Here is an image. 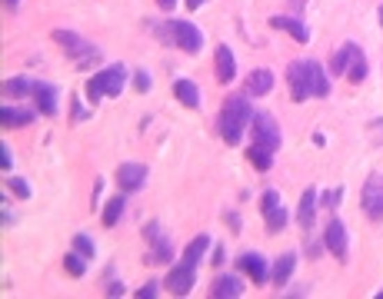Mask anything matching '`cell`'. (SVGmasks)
I'll use <instances>...</instances> for the list:
<instances>
[{"mask_svg": "<svg viewBox=\"0 0 383 299\" xmlns=\"http://www.w3.org/2000/svg\"><path fill=\"white\" fill-rule=\"evenodd\" d=\"M194 280H197V266H187V263H180V266H173L167 273L164 286H167L173 296H187V293L194 289Z\"/></svg>", "mask_w": 383, "mask_h": 299, "instance_id": "cell-6", "label": "cell"}, {"mask_svg": "<svg viewBox=\"0 0 383 299\" xmlns=\"http://www.w3.org/2000/svg\"><path fill=\"white\" fill-rule=\"evenodd\" d=\"M33 83H37V80L14 76V80H3V93H7V97H33Z\"/></svg>", "mask_w": 383, "mask_h": 299, "instance_id": "cell-24", "label": "cell"}, {"mask_svg": "<svg viewBox=\"0 0 383 299\" xmlns=\"http://www.w3.org/2000/svg\"><path fill=\"white\" fill-rule=\"evenodd\" d=\"M287 83H290V97L297 104L310 100V83H306V70H304V60H293L287 67Z\"/></svg>", "mask_w": 383, "mask_h": 299, "instance_id": "cell-9", "label": "cell"}, {"mask_svg": "<svg viewBox=\"0 0 383 299\" xmlns=\"http://www.w3.org/2000/svg\"><path fill=\"white\" fill-rule=\"evenodd\" d=\"M7 7H20V0H7Z\"/></svg>", "mask_w": 383, "mask_h": 299, "instance_id": "cell-42", "label": "cell"}, {"mask_svg": "<svg viewBox=\"0 0 383 299\" xmlns=\"http://www.w3.org/2000/svg\"><path fill=\"white\" fill-rule=\"evenodd\" d=\"M306 83H310V97H330V76L317 60H304Z\"/></svg>", "mask_w": 383, "mask_h": 299, "instance_id": "cell-11", "label": "cell"}, {"mask_svg": "<svg viewBox=\"0 0 383 299\" xmlns=\"http://www.w3.org/2000/svg\"><path fill=\"white\" fill-rule=\"evenodd\" d=\"M157 293H160V286H157V283H147V286H140V289H137L140 299H153Z\"/></svg>", "mask_w": 383, "mask_h": 299, "instance_id": "cell-37", "label": "cell"}, {"mask_svg": "<svg viewBox=\"0 0 383 299\" xmlns=\"http://www.w3.org/2000/svg\"><path fill=\"white\" fill-rule=\"evenodd\" d=\"M274 207H280V193H276V190H263V196H260V209L267 213V209H274Z\"/></svg>", "mask_w": 383, "mask_h": 299, "instance_id": "cell-32", "label": "cell"}, {"mask_svg": "<svg viewBox=\"0 0 383 299\" xmlns=\"http://www.w3.org/2000/svg\"><path fill=\"white\" fill-rule=\"evenodd\" d=\"M74 250L80 256H87V259H93V253H97V250H93V239L87 236V233H77L74 236Z\"/></svg>", "mask_w": 383, "mask_h": 299, "instance_id": "cell-30", "label": "cell"}, {"mask_svg": "<svg viewBox=\"0 0 383 299\" xmlns=\"http://www.w3.org/2000/svg\"><path fill=\"white\" fill-rule=\"evenodd\" d=\"M33 100H37V110H40V113H47V117H57L61 104H57V87H54V83L37 80V83H33Z\"/></svg>", "mask_w": 383, "mask_h": 299, "instance_id": "cell-12", "label": "cell"}, {"mask_svg": "<svg viewBox=\"0 0 383 299\" xmlns=\"http://www.w3.org/2000/svg\"><path fill=\"white\" fill-rule=\"evenodd\" d=\"M33 110H24V106H10L3 104L0 106V127H7V130H17V127H31L33 123Z\"/></svg>", "mask_w": 383, "mask_h": 299, "instance_id": "cell-13", "label": "cell"}, {"mask_svg": "<svg viewBox=\"0 0 383 299\" xmlns=\"http://www.w3.org/2000/svg\"><path fill=\"white\" fill-rule=\"evenodd\" d=\"M63 266H67V273H70V276H84V273H87V256H80L74 250V253L63 259Z\"/></svg>", "mask_w": 383, "mask_h": 299, "instance_id": "cell-29", "label": "cell"}, {"mask_svg": "<svg viewBox=\"0 0 383 299\" xmlns=\"http://www.w3.org/2000/svg\"><path fill=\"white\" fill-rule=\"evenodd\" d=\"M370 140H373V143H383V120H373V123H370Z\"/></svg>", "mask_w": 383, "mask_h": 299, "instance_id": "cell-35", "label": "cell"}, {"mask_svg": "<svg viewBox=\"0 0 383 299\" xmlns=\"http://www.w3.org/2000/svg\"><path fill=\"white\" fill-rule=\"evenodd\" d=\"M270 90H274V74H270L267 67H257V70L247 74V93H250V97H263V93H270Z\"/></svg>", "mask_w": 383, "mask_h": 299, "instance_id": "cell-15", "label": "cell"}, {"mask_svg": "<svg viewBox=\"0 0 383 299\" xmlns=\"http://www.w3.org/2000/svg\"><path fill=\"white\" fill-rule=\"evenodd\" d=\"M263 216H267V229H270V233H280V229L287 226V220H290L287 207H274V209H267Z\"/></svg>", "mask_w": 383, "mask_h": 299, "instance_id": "cell-27", "label": "cell"}, {"mask_svg": "<svg viewBox=\"0 0 383 299\" xmlns=\"http://www.w3.org/2000/svg\"><path fill=\"white\" fill-rule=\"evenodd\" d=\"M357 54H360V47H357V44H343L337 54H334V60H330V70L343 76L347 70H350V63L357 60Z\"/></svg>", "mask_w": 383, "mask_h": 299, "instance_id": "cell-20", "label": "cell"}, {"mask_svg": "<svg viewBox=\"0 0 383 299\" xmlns=\"http://www.w3.org/2000/svg\"><path fill=\"white\" fill-rule=\"evenodd\" d=\"M170 30H173V44L187 50V54H200L203 47V33H200L190 20H170Z\"/></svg>", "mask_w": 383, "mask_h": 299, "instance_id": "cell-4", "label": "cell"}, {"mask_svg": "<svg viewBox=\"0 0 383 299\" xmlns=\"http://www.w3.org/2000/svg\"><path fill=\"white\" fill-rule=\"evenodd\" d=\"M187 7H190V10H200V7H203V3H207V0H184Z\"/></svg>", "mask_w": 383, "mask_h": 299, "instance_id": "cell-39", "label": "cell"}, {"mask_svg": "<svg viewBox=\"0 0 383 299\" xmlns=\"http://www.w3.org/2000/svg\"><path fill=\"white\" fill-rule=\"evenodd\" d=\"M50 37H54V44H61L70 57H84V54H87V47H91V44H84V37L74 33V30H54Z\"/></svg>", "mask_w": 383, "mask_h": 299, "instance_id": "cell-16", "label": "cell"}, {"mask_svg": "<svg viewBox=\"0 0 383 299\" xmlns=\"http://www.w3.org/2000/svg\"><path fill=\"white\" fill-rule=\"evenodd\" d=\"M207 250H210V236L203 233V236H197V239H194V243H190V246L184 250V263H187V266H197Z\"/></svg>", "mask_w": 383, "mask_h": 299, "instance_id": "cell-23", "label": "cell"}, {"mask_svg": "<svg viewBox=\"0 0 383 299\" xmlns=\"http://www.w3.org/2000/svg\"><path fill=\"white\" fill-rule=\"evenodd\" d=\"M380 24H383V3H380Z\"/></svg>", "mask_w": 383, "mask_h": 299, "instance_id": "cell-43", "label": "cell"}, {"mask_svg": "<svg viewBox=\"0 0 383 299\" xmlns=\"http://www.w3.org/2000/svg\"><path fill=\"white\" fill-rule=\"evenodd\" d=\"M293 269H297V256L293 253H283V256H276V263H274V280L276 286H287L290 283V276H293Z\"/></svg>", "mask_w": 383, "mask_h": 299, "instance_id": "cell-22", "label": "cell"}, {"mask_svg": "<svg viewBox=\"0 0 383 299\" xmlns=\"http://www.w3.org/2000/svg\"><path fill=\"white\" fill-rule=\"evenodd\" d=\"M227 223H230V226H237V229H240V216H237V213H227Z\"/></svg>", "mask_w": 383, "mask_h": 299, "instance_id": "cell-40", "label": "cell"}, {"mask_svg": "<svg viewBox=\"0 0 383 299\" xmlns=\"http://www.w3.org/2000/svg\"><path fill=\"white\" fill-rule=\"evenodd\" d=\"M323 243H327V250L337 256V259H347V250H350V246H347V226H343V220H337V216H334V220L327 223Z\"/></svg>", "mask_w": 383, "mask_h": 299, "instance_id": "cell-7", "label": "cell"}, {"mask_svg": "<svg viewBox=\"0 0 383 299\" xmlns=\"http://www.w3.org/2000/svg\"><path fill=\"white\" fill-rule=\"evenodd\" d=\"M247 156H250V163L257 166V170H270L274 166V150L263 147V143H253V147L247 150Z\"/></svg>", "mask_w": 383, "mask_h": 299, "instance_id": "cell-25", "label": "cell"}, {"mask_svg": "<svg viewBox=\"0 0 383 299\" xmlns=\"http://www.w3.org/2000/svg\"><path fill=\"white\" fill-rule=\"evenodd\" d=\"M250 130H253V143H263V147H270L276 153L280 150V127H276V120L270 113H253V123H250Z\"/></svg>", "mask_w": 383, "mask_h": 299, "instance_id": "cell-3", "label": "cell"}, {"mask_svg": "<svg viewBox=\"0 0 383 299\" xmlns=\"http://www.w3.org/2000/svg\"><path fill=\"white\" fill-rule=\"evenodd\" d=\"M360 203H364V213H367L370 220H383V177H370L364 183Z\"/></svg>", "mask_w": 383, "mask_h": 299, "instance_id": "cell-5", "label": "cell"}, {"mask_svg": "<svg viewBox=\"0 0 383 299\" xmlns=\"http://www.w3.org/2000/svg\"><path fill=\"white\" fill-rule=\"evenodd\" d=\"M250 123H253V106H250V100L240 97V93L227 97L224 106H220V117H217V130H220V136H224V143L237 147V143L244 140Z\"/></svg>", "mask_w": 383, "mask_h": 299, "instance_id": "cell-1", "label": "cell"}, {"mask_svg": "<svg viewBox=\"0 0 383 299\" xmlns=\"http://www.w3.org/2000/svg\"><path fill=\"white\" fill-rule=\"evenodd\" d=\"M237 76V60H233V50L227 44L217 47V80L220 83H233Z\"/></svg>", "mask_w": 383, "mask_h": 299, "instance_id": "cell-14", "label": "cell"}, {"mask_svg": "<svg viewBox=\"0 0 383 299\" xmlns=\"http://www.w3.org/2000/svg\"><path fill=\"white\" fill-rule=\"evenodd\" d=\"M123 207H127V200H123V196H114V200H107V207H104V213H100L104 226H117V223H120Z\"/></svg>", "mask_w": 383, "mask_h": 299, "instance_id": "cell-26", "label": "cell"}, {"mask_svg": "<svg viewBox=\"0 0 383 299\" xmlns=\"http://www.w3.org/2000/svg\"><path fill=\"white\" fill-rule=\"evenodd\" d=\"M123 87H127V67L123 63H110L97 76H91L87 97H91V104H100L104 97H120Z\"/></svg>", "mask_w": 383, "mask_h": 299, "instance_id": "cell-2", "label": "cell"}, {"mask_svg": "<svg viewBox=\"0 0 383 299\" xmlns=\"http://www.w3.org/2000/svg\"><path fill=\"white\" fill-rule=\"evenodd\" d=\"M270 24H274L276 30H287L297 44H306V40H310V30H306L297 17H283V14H280V17H270Z\"/></svg>", "mask_w": 383, "mask_h": 299, "instance_id": "cell-17", "label": "cell"}, {"mask_svg": "<svg viewBox=\"0 0 383 299\" xmlns=\"http://www.w3.org/2000/svg\"><path fill=\"white\" fill-rule=\"evenodd\" d=\"M313 213H317V190H304L300 196V209H297V223L310 229L313 226Z\"/></svg>", "mask_w": 383, "mask_h": 299, "instance_id": "cell-21", "label": "cell"}, {"mask_svg": "<svg viewBox=\"0 0 383 299\" xmlns=\"http://www.w3.org/2000/svg\"><path fill=\"white\" fill-rule=\"evenodd\" d=\"M210 293L217 299H237V296H244V280L240 276H220Z\"/></svg>", "mask_w": 383, "mask_h": 299, "instance_id": "cell-18", "label": "cell"}, {"mask_svg": "<svg viewBox=\"0 0 383 299\" xmlns=\"http://www.w3.org/2000/svg\"><path fill=\"white\" fill-rule=\"evenodd\" d=\"M117 183H120L123 193H137L140 186L147 183V166L143 163H120V170H117Z\"/></svg>", "mask_w": 383, "mask_h": 299, "instance_id": "cell-8", "label": "cell"}, {"mask_svg": "<svg viewBox=\"0 0 383 299\" xmlns=\"http://www.w3.org/2000/svg\"><path fill=\"white\" fill-rule=\"evenodd\" d=\"M10 163H14V150L3 143V147H0V166H3V170H10Z\"/></svg>", "mask_w": 383, "mask_h": 299, "instance_id": "cell-36", "label": "cell"}, {"mask_svg": "<svg viewBox=\"0 0 383 299\" xmlns=\"http://www.w3.org/2000/svg\"><path fill=\"white\" fill-rule=\"evenodd\" d=\"M173 97H177L184 106H190V110H197L200 106V90H197L194 80H173Z\"/></svg>", "mask_w": 383, "mask_h": 299, "instance_id": "cell-19", "label": "cell"}, {"mask_svg": "<svg viewBox=\"0 0 383 299\" xmlns=\"http://www.w3.org/2000/svg\"><path fill=\"white\" fill-rule=\"evenodd\" d=\"M347 80H350V83H364V80H367V57H364V50H360V54H357V60L350 63Z\"/></svg>", "mask_w": 383, "mask_h": 299, "instance_id": "cell-28", "label": "cell"}, {"mask_svg": "<svg viewBox=\"0 0 383 299\" xmlns=\"http://www.w3.org/2000/svg\"><path fill=\"white\" fill-rule=\"evenodd\" d=\"M237 266L244 269L247 276L253 280V283H267L270 276H274V269L267 266V259H263L260 253H244L240 259H237Z\"/></svg>", "mask_w": 383, "mask_h": 299, "instance_id": "cell-10", "label": "cell"}, {"mask_svg": "<svg viewBox=\"0 0 383 299\" xmlns=\"http://www.w3.org/2000/svg\"><path fill=\"white\" fill-rule=\"evenodd\" d=\"M134 87H137L140 93H147V90H150V74H147V70H137V76H134Z\"/></svg>", "mask_w": 383, "mask_h": 299, "instance_id": "cell-34", "label": "cell"}, {"mask_svg": "<svg viewBox=\"0 0 383 299\" xmlns=\"http://www.w3.org/2000/svg\"><path fill=\"white\" fill-rule=\"evenodd\" d=\"M7 186H10V193L20 196V200H31V183L24 177H10L7 179Z\"/></svg>", "mask_w": 383, "mask_h": 299, "instance_id": "cell-31", "label": "cell"}, {"mask_svg": "<svg viewBox=\"0 0 383 299\" xmlns=\"http://www.w3.org/2000/svg\"><path fill=\"white\" fill-rule=\"evenodd\" d=\"M157 3H160L164 10H173V7H177V0H157Z\"/></svg>", "mask_w": 383, "mask_h": 299, "instance_id": "cell-41", "label": "cell"}, {"mask_svg": "<svg viewBox=\"0 0 383 299\" xmlns=\"http://www.w3.org/2000/svg\"><path fill=\"white\" fill-rule=\"evenodd\" d=\"M340 200H343V190H330V193H323V207H327V209H337Z\"/></svg>", "mask_w": 383, "mask_h": 299, "instance_id": "cell-33", "label": "cell"}, {"mask_svg": "<svg viewBox=\"0 0 383 299\" xmlns=\"http://www.w3.org/2000/svg\"><path fill=\"white\" fill-rule=\"evenodd\" d=\"M107 293H110V296H123V283H110Z\"/></svg>", "mask_w": 383, "mask_h": 299, "instance_id": "cell-38", "label": "cell"}]
</instances>
